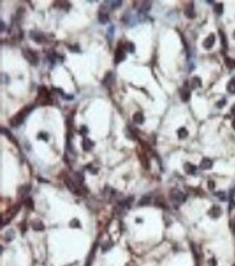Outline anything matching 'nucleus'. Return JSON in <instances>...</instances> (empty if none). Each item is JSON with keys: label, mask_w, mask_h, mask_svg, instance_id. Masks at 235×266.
<instances>
[{"label": "nucleus", "mask_w": 235, "mask_h": 266, "mask_svg": "<svg viewBox=\"0 0 235 266\" xmlns=\"http://www.w3.org/2000/svg\"><path fill=\"white\" fill-rule=\"evenodd\" d=\"M33 108H34V105H29V106L23 108L19 114H17L12 118V120H11V126H12V127H17V126H20L21 123H23L25 118L27 117V115L33 111Z\"/></svg>", "instance_id": "nucleus-1"}, {"label": "nucleus", "mask_w": 235, "mask_h": 266, "mask_svg": "<svg viewBox=\"0 0 235 266\" xmlns=\"http://www.w3.org/2000/svg\"><path fill=\"white\" fill-rule=\"evenodd\" d=\"M169 195H170V199L172 201H174L176 203H181V202H183V201L185 200V195L178 188L171 189Z\"/></svg>", "instance_id": "nucleus-2"}, {"label": "nucleus", "mask_w": 235, "mask_h": 266, "mask_svg": "<svg viewBox=\"0 0 235 266\" xmlns=\"http://www.w3.org/2000/svg\"><path fill=\"white\" fill-rule=\"evenodd\" d=\"M23 55H24V57L27 60V61L32 64V65H37V62H38V60H37V56H36V54L34 53L33 51L32 50H29V49H24L23 50Z\"/></svg>", "instance_id": "nucleus-3"}, {"label": "nucleus", "mask_w": 235, "mask_h": 266, "mask_svg": "<svg viewBox=\"0 0 235 266\" xmlns=\"http://www.w3.org/2000/svg\"><path fill=\"white\" fill-rule=\"evenodd\" d=\"M214 41H216V37H214V34H210L208 37L204 40V42H203V47L205 48V49H211L212 47H214Z\"/></svg>", "instance_id": "nucleus-4"}, {"label": "nucleus", "mask_w": 235, "mask_h": 266, "mask_svg": "<svg viewBox=\"0 0 235 266\" xmlns=\"http://www.w3.org/2000/svg\"><path fill=\"white\" fill-rule=\"evenodd\" d=\"M126 58V52L123 48H117V51L115 53V64H118L123 62Z\"/></svg>", "instance_id": "nucleus-5"}, {"label": "nucleus", "mask_w": 235, "mask_h": 266, "mask_svg": "<svg viewBox=\"0 0 235 266\" xmlns=\"http://www.w3.org/2000/svg\"><path fill=\"white\" fill-rule=\"evenodd\" d=\"M208 214H209V217H212V219H218V217L222 214V210H221V208H220L219 206H214V207L209 210Z\"/></svg>", "instance_id": "nucleus-6"}, {"label": "nucleus", "mask_w": 235, "mask_h": 266, "mask_svg": "<svg viewBox=\"0 0 235 266\" xmlns=\"http://www.w3.org/2000/svg\"><path fill=\"white\" fill-rule=\"evenodd\" d=\"M65 185H66V187L70 189V192L78 194V192H79L78 186L76 185V183H75L73 180H70V179H65Z\"/></svg>", "instance_id": "nucleus-7"}, {"label": "nucleus", "mask_w": 235, "mask_h": 266, "mask_svg": "<svg viewBox=\"0 0 235 266\" xmlns=\"http://www.w3.org/2000/svg\"><path fill=\"white\" fill-rule=\"evenodd\" d=\"M183 168H184V171H185L186 174H190V175L196 174V171H197V167L190 164V162H186Z\"/></svg>", "instance_id": "nucleus-8"}, {"label": "nucleus", "mask_w": 235, "mask_h": 266, "mask_svg": "<svg viewBox=\"0 0 235 266\" xmlns=\"http://www.w3.org/2000/svg\"><path fill=\"white\" fill-rule=\"evenodd\" d=\"M30 38L32 39H34V40L36 41V42H38V43H41V42H43V41L45 40V37L42 35L41 33H38V32H30Z\"/></svg>", "instance_id": "nucleus-9"}, {"label": "nucleus", "mask_w": 235, "mask_h": 266, "mask_svg": "<svg viewBox=\"0 0 235 266\" xmlns=\"http://www.w3.org/2000/svg\"><path fill=\"white\" fill-rule=\"evenodd\" d=\"M93 142L91 141V140H89L88 137H83V149L85 151V152H89L91 148L93 147Z\"/></svg>", "instance_id": "nucleus-10"}, {"label": "nucleus", "mask_w": 235, "mask_h": 266, "mask_svg": "<svg viewBox=\"0 0 235 266\" xmlns=\"http://www.w3.org/2000/svg\"><path fill=\"white\" fill-rule=\"evenodd\" d=\"M212 168V160L209 158H204L201 162V169L203 170H209Z\"/></svg>", "instance_id": "nucleus-11"}, {"label": "nucleus", "mask_w": 235, "mask_h": 266, "mask_svg": "<svg viewBox=\"0 0 235 266\" xmlns=\"http://www.w3.org/2000/svg\"><path fill=\"white\" fill-rule=\"evenodd\" d=\"M184 14H185V16L189 17V19H194V17H195V11H194L193 3H190L187 7H186L185 10H184Z\"/></svg>", "instance_id": "nucleus-12"}, {"label": "nucleus", "mask_w": 235, "mask_h": 266, "mask_svg": "<svg viewBox=\"0 0 235 266\" xmlns=\"http://www.w3.org/2000/svg\"><path fill=\"white\" fill-rule=\"evenodd\" d=\"M191 88L192 89H197V88H201L202 87V80L199 77H194L191 79L190 81Z\"/></svg>", "instance_id": "nucleus-13"}, {"label": "nucleus", "mask_w": 235, "mask_h": 266, "mask_svg": "<svg viewBox=\"0 0 235 266\" xmlns=\"http://www.w3.org/2000/svg\"><path fill=\"white\" fill-rule=\"evenodd\" d=\"M133 121L136 123H138V124H142V123L144 122V116H143V114L140 113V111H136V114L133 115Z\"/></svg>", "instance_id": "nucleus-14"}, {"label": "nucleus", "mask_w": 235, "mask_h": 266, "mask_svg": "<svg viewBox=\"0 0 235 266\" xmlns=\"http://www.w3.org/2000/svg\"><path fill=\"white\" fill-rule=\"evenodd\" d=\"M180 96H181V100L183 102H187L191 98V92L187 89H182L180 91Z\"/></svg>", "instance_id": "nucleus-15"}, {"label": "nucleus", "mask_w": 235, "mask_h": 266, "mask_svg": "<svg viewBox=\"0 0 235 266\" xmlns=\"http://www.w3.org/2000/svg\"><path fill=\"white\" fill-rule=\"evenodd\" d=\"M32 227H33L34 230H37V232H40V230H43L45 229V225L41 221H34L32 223Z\"/></svg>", "instance_id": "nucleus-16"}, {"label": "nucleus", "mask_w": 235, "mask_h": 266, "mask_svg": "<svg viewBox=\"0 0 235 266\" xmlns=\"http://www.w3.org/2000/svg\"><path fill=\"white\" fill-rule=\"evenodd\" d=\"M151 5H152V3H151V1H142L141 2V7H140V10L141 12H147V11H150V9H151Z\"/></svg>", "instance_id": "nucleus-17"}, {"label": "nucleus", "mask_w": 235, "mask_h": 266, "mask_svg": "<svg viewBox=\"0 0 235 266\" xmlns=\"http://www.w3.org/2000/svg\"><path fill=\"white\" fill-rule=\"evenodd\" d=\"M113 81H114V76H113V73H107L106 76H105V79L103 80V83L105 85V86H108V85H111V83H113Z\"/></svg>", "instance_id": "nucleus-18"}, {"label": "nucleus", "mask_w": 235, "mask_h": 266, "mask_svg": "<svg viewBox=\"0 0 235 266\" xmlns=\"http://www.w3.org/2000/svg\"><path fill=\"white\" fill-rule=\"evenodd\" d=\"M227 90L231 94H235V79H232V80L229 81V83H227Z\"/></svg>", "instance_id": "nucleus-19"}, {"label": "nucleus", "mask_w": 235, "mask_h": 266, "mask_svg": "<svg viewBox=\"0 0 235 266\" xmlns=\"http://www.w3.org/2000/svg\"><path fill=\"white\" fill-rule=\"evenodd\" d=\"M187 135H189V132H187V130H186L185 128L182 127L178 130V136H179V139H181V140L185 139Z\"/></svg>", "instance_id": "nucleus-20"}, {"label": "nucleus", "mask_w": 235, "mask_h": 266, "mask_svg": "<svg viewBox=\"0 0 235 266\" xmlns=\"http://www.w3.org/2000/svg\"><path fill=\"white\" fill-rule=\"evenodd\" d=\"M106 3L110 5V8L114 10V9L119 8L120 5L123 4V1H121V0H119V1H118V0H117V1H106Z\"/></svg>", "instance_id": "nucleus-21"}, {"label": "nucleus", "mask_w": 235, "mask_h": 266, "mask_svg": "<svg viewBox=\"0 0 235 266\" xmlns=\"http://www.w3.org/2000/svg\"><path fill=\"white\" fill-rule=\"evenodd\" d=\"M219 35H220V38H221V45H222V47L224 48V49H227V36H225V34L223 33L222 30H219Z\"/></svg>", "instance_id": "nucleus-22"}, {"label": "nucleus", "mask_w": 235, "mask_h": 266, "mask_svg": "<svg viewBox=\"0 0 235 266\" xmlns=\"http://www.w3.org/2000/svg\"><path fill=\"white\" fill-rule=\"evenodd\" d=\"M99 21L102 23V24H106L107 22L110 21V17L107 15V13H104V12H100L99 14Z\"/></svg>", "instance_id": "nucleus-23"}, {"label": "nucleus", "mask_w": 235, "mask_h": 266, "mask_svg": "<svg viewBox=\"0 0 235 266\" xmlns=\"http://www.w3.org/2000/svg\"><path fill=\"white\" fill-rule=\"evenodd\" d=\"M106 38L108 41H112L113 38H114V26H110L108 29H107V34H106Z\"/></svg>", "instance_id": "nucleus-24"}, {"label": "nucleus", "mask_w": 235, "mask_h": 266, "mask_svg": "<svg viewBox=\"0 0 235 266\" xmlns=\"http://www.w3.org/2000/svg\"><path fill=\"white\" fill-rule=\"evenodd\" d=\"M70 226L72 228H79L80 227V222H79L78 219H73L70 222Z\"/></svg>", "instance_id": "nucleus-25"}, {"label": "nucleus", "mask_w": 235, "mask_h": 266, "mask_svg": "<svg viewBox=\"0 0 235 266\" xmlns=\"http://www.w3.org/2000/svg\"><path fill=\"white\" fill-rule=\"evenodd\" d=\"M14 237H15V234H14V232H13V230H8V232L6 233L4 239H6L7 241H11Z\"/></svg>", "instance_id": "nucleus-26"}, {"label": "nucleus", "mask_w": 235, "mask_h": 266, "mask_svg": "<svg viewBox=\"0 0 235 266\" xmlns=\"http://www.w3.org/2000/svg\"><path fill=\"white\" fill-rule=\"evenodd\" d=\"M75 180L77 181L78 183H83V180H85V176H83V174L80 171H77L75 173Z\"/></svg>", "instance_id": "nucleus-27"}, {"label": "nucleus", "mask_w": 235, "mask_h": 266, "mask_svg": "<svg viewBox=\"0 0 235 266\" xmlns=\"http://www.w3.org/2000/svg\"><path fill=\"white\" fill-rule=\"evenodd\" d=\"M214 12L217 13L218 15H221L223 13V4L222 3H217L214 5Z\"/></svg>", "instance_id": "nucleus-28"}, {"label": "nucleus", "mask_w": 235, "mask_h": 266, "mask_svg": "<svg viewBox=\"0 0 235 266\" xmlns=\"http://www.w3.org/2000/svg\"><path fill=\"white\" fill-rule=\"evenodd\" d=\"M225 64H227V66L229 67V68H234L235 67V61H233L232 58H230V57H225Z\"/></svg>", "instance_id": "nucleus-29"}, {"label": "nucleus", "mask_w": 235, "mask_h": 266, "mask_svg": "<svg viewBox=\"0 0 235 266\" xmlns=\"http://www.w3.org/2000/svg\"><path fill=\"white\" fill-rule=\"evenodd\" d=\"M1 132H2V134L6 135V136H7V137H8L9 140H11L12 142H15V140H13V139H12V134H11V133H10V132H9L8 130H6L4 128H1Z\"/></svg>", "instance_id": "nucleus-30"}, {"label": "nucleus", "mask_w": 235, "mask_h": 266, "mask_svg": "<svg viewBox=\"0 0 235 266\" xmlns=\"http://www.w3.org/2000/svg\"><path fill=\"white\" fill-rule=\"evenodd\" d=\"M150 203V197H143L140 201H139V206H146Z\"/></svg>", "instance_id": "nucleus-31"}, {"label": "nucleus", "mask_w": 235, "mask_h": 266, "mask_svg": "<svg viewBox=\"0 0 235 266\" xmlns=\"http://www.w3.org/2000/svg\"><path fill=\"white\" fill-rule=\"evenodd\" d=\"M25 205L28 207L29 209H33L34 208V201L32 198H26L25 199Z\"/></svg>", "instance_id": "nucleus-32"}, {"label": "nucleus", "mask_w": 235, "mask_h": 266, "mask_svg": "<svg viewBox=\"0 0 235 266\" xmlns=\"http://www.w3.org/2000/svg\"><path fill=\"white\" fill-rule=\"evenodd\" d=\"M214 195L218 197L220 200H222V201L227 200V197H225V194H224L223 192H217L216 194H214Z\"/></svg>", "instance_id": "nucleus-33"}, {"label": "nucleus", "mask_w": 235, "mask_h": 266, "mask_svg": "<svg viewBox=\"0 0 235 266\" xmlns=\"http://www.w3.org/2000/svg\"><path fill=\"white\" fill-rule=\"evenodd\" d=\"M225 104H227V100H225V98H222V100H220V101L216 104V106L218 107V108H222Z\"/></svg>", "instance_id": "nucleus-34"}, {"label": "nucleus", "mask_w": 235, "mask_h": 266, "mask_svg": "<svg viewBox=\"0 0 235 266\" xmlns=\"http://www.w3.org/2000/svg\"><path fill=\"white\" fill-rule=\"evenodd\" d=\"M38 140H43V141H48V134L45 132H40L38 134Z\"/></svg>", "instance_id": "nucleus-35"}, {"label": "nucleus", "mask_w": 235, "mask_h": 266, "mask_svg": "<svg viewBox=\"0 0 235 266\" xmlns=\"http://www.w3.org/2000/svg\"><path fill=\"white\" fill-rule=\"evenodd\" d=\"M126 47H128V51H129V52H131V53H133V52H134V49H136V48H134V45H133L132 42H128V43L126 45Z\"/></svg>", "instance_id": "nucleus-36"}, {"label": "nucleus", "mask_w": 235, "mask_h": 266, "mask_svg": "<svg viewBox=\"0 0 235 266\" xmlns=\"http://www.w3.org/2000/svg\"><path fill=\"white\" fill-rule=\"evenodd\" d=\"M80 134L83 135V136H86V135L88 134V129H87L86 126H83V127H81V129H80Z\"/></svg>", "instance_id": "nucleus-37"}, {"label": "nucleus", "mask_w": 235, "mask_h": 266, "mask_svg": "<svg viewBox=\"0 0 235 266\" xmlns=\"http://www.w3.org/2000/svg\"><path fill=\"white\" fill-rule=\"evenodd\" d=\"M214 186H216V184H214V181H208V188L210 189V190H214Z\"/></svg>", "instance_id": "nucleus-38"}, {"label": "nucleus", "mask_w": 235, "mask_h": 266, "mask_svg": "<svg viewBox=\"0 0 235 266\" xmlns=\"http://www.w3.org/2000/svg\"><path fill=\"white\" fill-rule=\"evenodd\" d=\"M112 246H113V242H111V243H110V242H107L105 246H103V251H107L108 249H111Z\"/></svg>", "instance_id": "nucleus-39"}, {"label": "nucleus", "mask_w": 235, "mask_h": 266, "mask_svg": "<svg viewBox=\"0 0 235 266\" xmlns=\"http://www.w3.org/2000/svg\"><path fill=\"white\" fill-rule=\"evenodd\" d=\"M208 263H209V266H217V261H216V258H210Z\"/></svg>", "instance_id": "nucleus-40"}, {"label": "nucleus", "mask_w": 235, "mask_h": 266, "mask_svg": "<svg viewBox=\"0 0 235 266\" xmlns=\"http://www.w3.org/2000/svg\"><path fill=\"white\" fill-rule=\"evenodd\" d=\"M231 227L233 229V232L235 233V222H231Z\"/></svg>", "instance_id": "nucleus-41"}, {"label": "nucleus", "mask_w": 235, "mask_h": 266, "mask_svg": "<svg viewBox=\"0 0 235 266\" xmlns=\"http://www.w3.org/2000/svg\"><path fill=\"white\" fill-rule=\"evenodd\" d=\"M231 113L235 116V105H233V106H232V108H231Z\"/></svg>", "instance_id": "nucleus-42"}, {"label": "nucleus", "mask_w": 235, "mask_h": 266, "mask_svg": "<svg viewBox=\"0 0 235 266\" xmlns=\"http://www.w3.org/2000/svg\"><path fill=\"white\" fill-rule=\"evenodd\" d=\"M1 32H2V33L4 32V23L3 22H1Z\"/></svg>", "instance_id": "nucleus-43"}, {"label": "nucleus", "mask_w": 235, "mask_h": 266, "mask_svg": "<svg viewBox=\"0 0 235 266\" xmlns=\"http://www.w3.org/2000/svg\"><path fill=\"white\" fill-rule=\"evenodd\" d=\"M232 127H233V128L235 129V119L233 120V122H232Z\"/></svg>", "instance_id": "nucleus-44"}, {"label": "nucleus", "mask_w": 235, "mask_h": 266, "mask_svg": "<svg viewBox=\"0 0 235 266\" xmlns=\"http://www.w3.org/2000/svg\"><path fill=\"white\" fill-rule=\"evenodd\" d=\"M233 37H234V39H235V32L233 33Z\"/></svg>", "instance_id": "nucleus-45"}]
</instances>
